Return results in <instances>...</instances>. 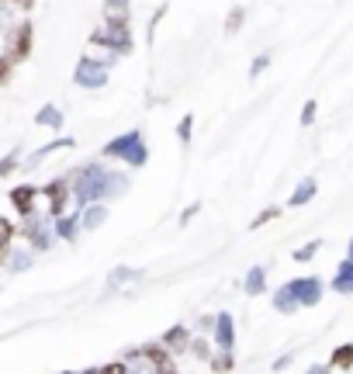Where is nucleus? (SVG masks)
I'll return each instance as SVG.
<instances>
[{
	"instance_id": "aec40b11",
	"label": "nucleus",
	"mask_w": 353,
	"mask_h": 374,
	"mask_svg": "<svg viewBox=\"0 0 353 374\" xmlns=\"http://www.w3.org/2000/svg\"><path fill=\"white\" fill-rule=\"evenodd\" d=\"M315 250H319V243H312V246L298 250V253H294V260H312V257H315Z\"/></svg>"
},
{
	"instance_id": "f8f14e48",
	"label": "nucleus",
	"mask_w": 353,
	"mask_h": 374,
	"mask_svg": "<svg viewBox=\"0 0 353 374\" xmlns=\"http://www.w3.org/2000/svg\"><path fill=\"white\" fill-rule=\"evenodd\" d=\"M163 343H167L170 350H183V347H187V329H183V326H174V329L167 333Z\"/></svg>"
},
{
	"instance_id": "412c9836",
	"label": "nucleus",
	"mask_w": 353,
	"mask_h": 374,
	"mask_svg": "<svg viewBox=\"0 0 353 374\" xmlns=\"http://www.w3.org/2000/svg\"><path fill=\"white\" fill-rule=\"evenodd\" d=\"M239 24H243V10H239V7H236V10H232V14H229V31H236V28H239Z\"/></svg>"
},
{
	"instance_id": "ddd939ff",
	"label": "nucleus",
	"mask_w": 353,
	"mask_h": 374,
	"mask_svg": "<svg viewBox=\"0 0 353 374\" xmlns=\"http://www.w3.org/2000/svg\"><path fill=\"white\" fill-rule=\"evenodd\" d=\"M215 333H218V343H222V347L229 350V347H232V319H229V315H222V319H218V329H215Z\"/></svg>"
},
{
	"instance_id": "9d476101",
	"label": "nucleus",
	"mask_w": 353,
	"mask_h": 374,
	"mask_svg": "<svg viewBox=\"0 0 353 374\" xmlns=\"http://www.w3.org/2000/svg\"><path fill=\"white\" fill-rule=\"evenodd\" d=\"M312 197H315V181H312V177H305V181L298 184V190L291 194V204L298 208V204H305V201H312Z\"/></svg>"
},
{
	"instance_id": "b1692460",
	"label": "nucleus",
	"mask_w": 353,
	"mask_h": 374,
	"mask_svg": "<svg viewBox=\"0 0 353 374\" xmlns=\"http://www.w3.org/2000/svg\"><path fill=\"white\" fill-rule=\"evenodd\" d=\"M187 128H190V118H183V121H180V139H183V142H187V135H190Z\"/></svg>"
},
{
	"instance_id": "a878e982",
	"label": "nucleus",
	"mask_w": 353,
	"mask_h": 374,
	"mask_svg": "<svg viewBox=\"0 0 353 374\" xmlns=\"http://www.w3.org/2000/svg\"><path fill=\"white\" fill-rule=\"evenodd\" d=\"M14 3H17V7H24V10H31V7H35V0H14Z\"/></svg>"
},
{
	"instance_id": "f3484780",
	"label": "nucleus",
	"mask_w": 353,
	"mask_h": 374,
	"mask_svg": "<svg viewBox=\"0 0 353 374\" xmlns=\"http://www.w3.org/2000/svg\"><path fill=\"white\" fill-rule=\"evenodd\" d=\"M38 121H42V125H59V111H52V107H45V111L38 114Z\"/></svg>"
},
{
	"instance_id": "423d86ee",
	"label": "nucleus",
	"mask_w": 353,
	"mask_h": 374,
	"mask_svg": "<svg viewBox=\"0 0 353 374\" xmlns=\"http://www.w3.org/2000/svg\"><path fill=\"white\" fill-rule=\"evenodd\" d=\"M10 201H14V208L28 218V215H31V204H35V187H14V190H10Z\"/></svg>"
},
{
	"instance_id": "7ed1b4c3",
	"label": "nucleus",
	"mask_w": 353,
	"mask_h": 374,
	"mask_svg": "<svg viewBox=\"0 0 353 374\" xmlns=\"http://www.w3.org/2000/svg\"><path fill=\"white\" fill-rule=\"evenodd\" d=\"M107 184H111V181H107L97 167H90V170L80 174V187H77V194H80V201H90V197H97Z\"/></svg>"
},
{
	"instance_id": "f257e3e1",
	"label": "nucleus",
	"mask_w": 353,
	"mask_h": 374,
	"mask_svg": "<svg viewBox=\"0 0 353 374\" xmlns=\"http://www.w3.org/2000/svg\"><path fill=\"white\" fill-rule=\"evenodd\" d=\"M319 298H322V280L298 278L277 291V308H280V312H294L298 305H315Z\"/></svg>"
},
{
	"instance_id": "20e7f679",
	"label": "nucleus",
	"mask_w": 353,
	"mask_h": 374,
	"mask_svg": "<svg viewBox=\"0 0 353 374\" xmlns=\"http://www.w3.org/2000/svg\"><path fill=\"white\" fill-rule=\"evenodd\" d=\"M7 49H10V59H24V56L31 52V21H21V24L14 28Z\"/></svg>"
},
{
	"instance_id": "0eeeda50",
	"label": "nucleus",
	"mask_w": 353,
	"mask_h": 374,
	"mask_svg": "<svg viewBox=\"0 0 353 374\" xmlns=\"http://www.w3.org/2000/svg\"><path fill=\"white\" fill-rule=\"evenodd\" d=\"M333 287H336L340 294H353V260L350 257L340 264V271H336V278H333Z\"/></svg>"
},
{
	"instance_id": "a211bd4d",
	"label": "nucleus",
	"mask_w": 353,
	"mask_h": 374,
	"mask_svg": "<svg viewBox=\"0 0 353 374\" xmlns=\"http://www.w3.org/2000/svg\"><path fill=\"white\" fill-rule=\"evenodd\" d=\"M312 121H315V100H308L301 111V125H312Z\"/></svg>"
},
{
	"instance_id": "39448f33",
	"label": "nucleus",
	"mask_w": 353,
	"mask_h": 374,
	"mask_svg": "<svg viewBox=\"0 0 353 374\" xmlns=\"http://www.w3.org/2000/svg\"><path fill=\"white\" fill-rule=\"evenodd\" d=\"M104 66H97V63H90V59H84L80 66H77V80L80 84H87V87H100L104 84Z\"/></svg>"
},
{
	"instance_id": "bb28decb",
	"label": "nucleus",
	"mask_w": 353,
	"mask_h": 374,
	"mask_svg": "<svg viewBox=\"0 0 353 374\" xmlns=\"http://www.w3.org/2000/svg\"><path fill=\"white\" fill-rule=\"evenodd\" d=\"M350 260H353V243H350Z\"/></svg>"
},
{
	"instance_id": "393cba45",
	"label": "nucleus",
	"mask_w": 353,
	"mask_h": 374,
	"mask_svg": "<svg viewBox=\"0 0 353 374\" xmlns=\"http://www.w3.org/2000/svg\"><path fill=\"white\" fill-rule=\"evenodd\" d=\"M7 73H10V63H7V59H0V84L7 80Z\"/></svg>"
},
{
	"instance_id": "4468645a",
	"label": "nucleus",
	"mask_w": 353,
	"mask_h": 374,
	"mask_svg": "<svg viewBox=\"0 0 353 374\" xmlns=\"http://www.w3.org/2000/svg\"><path fill=\"white\" fill-rule=\"evenodd\" d=\"M10 236H14V225H10L7 218H0V264H3V257H7V246H10Z\"/></svg>"
},
{
	"instance_id": "6e6552de",
	"label": "nucleus",
	"mask_w": 353,
	"mask_h": 374,
	"mask_svg": "<svg viewBox=\"0 0 353 374\" xmlns=\"http://www.w3.org/2000/svg\"><path fill=\"white\" fill-rule=\"evenodd\" d=\"M142 354L149 357V364H153L156 371H170V368H174V361H170V354H167V350H160V347H146Z\"/></svg>"
},
{
	"instance_id": "5701e85b",
	"label": "nucleus",
	"mask_w": 353,
	"mask_h": 374,
	"mask_svg": "<svg viewBox=\"0 0 353 374\" xmlns=\"http://www.w3.org/2000/svg\"><path fill=\"white\" fill-rule=\"evenodd\" d=\"M211 368H215V371H229V368H232V361H229V357H218Z\"/></svg>"
},
{
	"instance_id": "2eb2a0df",
	"label": "nucleus",
	"mask_w": 353,
	"mask_h": 374,
	"mask_svg": "<svg viewBox=\"0 0 353 374\" xmlns=\"http://www.w3.org/2000/svg\"><path fill=\"white\" fill-rule=\"evenodd\" d=\"M246 287H250V294H260L264 291V271H253L250 280H246Z\"/></svg>"
},
{
	"instance_id": "9b49d317",
	"label": "nucleus",
	"mask_w": 353,
	"mask_h": 374,
	"mask_svg": "<svg viewBox=\"0 0 353 374\" xmlns=\"http://www.w3.org/2000/svg\"><path fill=\"white\" fill-rule=\"evenodd\" d=\"M329 368H353V343H343V347H336V354H333Z\"/></svg>"
},
{
	"instance_id": "6ab92c4d",
	"label": "nucleus",
	"mask_w": 353,
	"mask_h": 374,
	"mask_svg": "<svg viewBox=\"0 0 353 374\" xmlns=\"http://www.w3.org/2000/svg\"><path fill=\"white\" fill-rule=\"evenodd\" d=\"M100 218H104V208H90L87 222H84V225H87V229H90V225H100Z\"/></svg>"
},
{
	"instance_id": "1a4fd4ad",
	"label": "nucleus",
	"mask_w": 353,
	"mask_h": 374,
	"mask_svg": "<svg viewBox=\"0 0 353 374\" xmlns=\"http://www.w3.org/2000/svg\"><path fill=\"white\" fill-rule=\"evenodd\" d=\"M45 194H49V201H52L49 215H59V211H63V204H66V184H49L45 187Z\"/></svg>"
},
{
	"instance_id": "4be33fe9",
	"label": "nucleus",
	"mask_w": 353,
	"mask_h": 374,
	"mask_svg": "<svg viewBox=\"0 0 353 374\" xmlns=\"http://www.w3.org/2000/svg\"><path fill=\"white\" fill-rule=\"evenodd\" d=\"M190 350H194V357H208V343H204V340H194Z\"/></svg>"
},
{
	"instance_id": "f03ea898",
	"label": "nucleus",
	"mask_w": 353,
	"mask_h": 374,
	"mask_svg": "<svg viewBox=\"0 0 353 374\" xmlns=\"http://www.w3.org/2000/svg\"><path fill=\"white\" fill-rule=\"evenodd\" d=\"M104 153H107V156H121V160L139 163V167L146 163V146H142L139 132H128V135H121V139L107 142V146H104Z\"/></svg>"
},
{
	"instance_id": "dca6fc26",
	"label": "nucleus",
	"mask_w": 353,
	"mask_h": 374,
	"mask_svg": "<svg viewBox=\"0 0 353 374\" xmlns=\"http://www.w3.org/2000/svg\"><path fill=\"white\" fill-rule=\"evenodd\" d=\"M277 215H280V208H266V211H260V215L253 218V229H260L264 222H270V218H277Z\"/></svg>"
}]
</instances>
